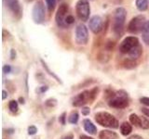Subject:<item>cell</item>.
<instances>
[{
    "mask_svg": "<svg viewBox=\"0 0 149 139\" xmlns=\"http://www.w3.org/2000/svg\"><path fill=\"white\" fill-rule=\"evenodd\" d=\"M114 46H115V43L113 41H108L107 43L105 44V49L107 50V51H111L112 49L114 48Z\"/></svg>",
    "mask_w": 149,
    "mask_h": 139,
    "instance_id": "83f0119b",
    "label": "cell"
},
{
    "mask_svg": "<svg viewBox=\"0 0 149 139\" xmlns=\"http://www.w3.org/2000/svg\"><path fill=\"white\" fill-rule=\"evenodd\" d=\"M8 109L11 112L15 113L19 109V105H18V101L16 100H10L8 102Z\"/></svg>",
    "mask_w": 149,
    "mask_h": 139,
    "instance_id": "7402d4cb",
    "label": "cell"
},
{
    "mask_svg": "<svg viewBox=\"0 0 149 139\" xmlns=\"http://www.w3.org/2000/svg\"><path fill=\"white\" fill-rule=\"evenodd\" d=\"M36 132H37V129L34 125L28 127V134H30V136H34V134L36 133Z\"/></svg>",
    "mask_w": 149,
    "mask_h": 139,
    "instance_id": "f1b7e54d",
    "label": "cell"
},
{
    "mask_svg": "<svg viewBox=\"0 0 149 139\" xmlns=\"http://www.w3.org/2000/svg\"><path fill=\"white\" fill-rule=\"evenodd\" d=\"M16 58V51L14 49H11L10 50V58L11 59H14Z\"/></svg>",
    "mask_w": 149,
    "mask_h": 139,
    "instance_id": "e575fe53",
    "label": "cell"
},
{
    "mask_svg": "<svg viewBox=\"0 0 149 139\" xmlns=\"http://www.w3.org/2000/svg\"><path fill=\"white\" fill-rule=\"evenodd\" d=\"M65 22H66L67 26L73 24V23L74 22V16L71 15V14H69V15L67 16V18H66V20H65Z\"/></svg>",
    "mask_w": 149,
    "mask_h": 139,
    "instance_id": "4316f807",
    "label": "cell"
},
{
    "mask_svg": "<svg viewBox=\"0 0 149 139\" xmlns=\"http://www.w3.org/2000/svg\"><path fill=\"white\" fill-rule=\"evenodd\" d=\"M65 120H66V113L63 112L62 115L60 116V118H59V122H60L61 123H62L63 125H64V124H65V122H65Z\"/></svg>",
    "mask_w": 149,
    "mask_h": 139,
    "instance_id": "f546056e",
    "label": "cell"
},
{
    "mask_svg": "<svg viewBox=\"0 0 149 139\" xmlns=\"http://www.w3.org/2000/svg\"><path fill=\"white\" fill-rule=\"evenodd\" d=\"M33 21L36 24H42L46 20V10L44 3L41 0H37L35 3L32 10Z\"/></svg>",
    "mask_w": 149,
    "mask_h": 139,
    "instance_id": "8992f818",
    "label": "cell"
},
{
    "mask_svg": "<svg viewBox=\"0 0 149 139\" xmlns=\"http://www.w3.org/2000/svg\"><path fill=\"white\" fill-rule=\"evenodd\" d=\"M95 120L98 124L102 125V126L107 127V128L116 129L119 126L118 120L116 119L115 116H113L108 112H105V111H101V112L96 113Z\"/></svg>",
    "mask_w": 149,
    "mask_h": 139,
    "instance_id": "3957f363",
    "label": "cell"
},
{
    "mask_svg": "<svg viewBox=\"0 0 149 139\" xmlns=\"http://www.w3.org/2000/svg\"><path fill=\"white\" fill-rule=\"evenodd\" d=\"M41 63L43 64V67L45 68V70H46V71L49 72V75H51V76H52V77H53V78L55 79V80L58 82V83H62V81L60 80V78H59V77H58L57 75H56V74H55L54 72H52L50 71V70H49V68L48 67V65L46 64V62H44V60H43V59H41Z\"/></svg>",
    "mask_w": 149,
    "mask_h": 139,
    "instance_id": "44dd1931",
    "label": "cell"
},
{
    "mask_svg": "<svg viewBox=\"0 0 149 139\" xmlns=\"http://www.w3.org/2000/svg\"><path fill=\"white\" fill-rule=\"evenodd\" d=\"M11 72V67L9 66V65H4L3 66V72L5 74H7V73H9Z\"/></svg>",
    "mask_w": 149,
    "mask_h": 139,
    "instance_id": "1f68e13d",
    "label": "cell"
},
{
    "mask_svg": "<svg viewBox=\"0 0 149 139\" xmlns=\"http://www.w3.org/2000/svg\"><path fill=\"white\" fill-rule=\"evenodd\" d=\"M128 139H143L142 136H138V134H134V136H130Z\"/></svg>",
    "mask_w": 149,
    "mask_h": 139,
    "instance_id": "d590c367",
    "label": "cell"
},
{
    "mask_svg": "<svg viewBox=\"0 0 149 139\" xmlns=\"http://www.w3.org/2000/svg\"><path fill=\"white\" fill-rule=\"evenodd\" d=\"M142 54H143V46L141 45H139L136 47H134L128 55H129V58L135 60L141 57Z\"/></svg>",
    "mask_w": 149,
    "mask_h": 139,
    "instance_id": "9a60e30c",
    "label": "cell"
},
{
    "mask_svg": "<svg viewBox=\"0 0 149 139\" xmlns=\"http://www.w3.org/2000/svg\"><path fill=\"white\" fill-rule=\"evenodd\" d=\"M140 102H141L142 104L149 107V97H146V96L142 97V98H140Z\"/></svg>",
    "mask_w": 149,
    "mask_h": 139,
    "instance_id": "4dcf8cb0",
    "label": "cell"
},
{
    "mask_svg": "<svg viewBox=\"0 0 149 139\" xmlns=\"http://www.w3.org/2000/svg\"><path fill=\"white\" fill-rule=\"evenodd\" d=\"M135 5L139 11L143 12L147 10L148 6H149V0H136L135 1Z\"/></svg>",
    "mask_w": 149,
    "mask_h": 139,
    "instance_id": "2e32d148",
    "label": "cell"
},
{
    "mask_svg": "<svg viewBox=\"0 0 149 139\" xmlns=\"http://www.w3.org/2000/svg\"><path fill=\"white\" fill-rule=\"evenodd\" d=\"M132 131V124H130L128 122H124L120 125V132L123 136H129Z\"/></svg>",
    "mask_w": 149,
    "mask_h": 139,
    "instance_id": "e0dca14e",
    "label": "cell"
},
{
    "mask_svg": "<svg viewBox=\"0 0 149 139\" xmlns=\"http://www.w3.org/2000/svg\"><path fill=\"white\" fill-rule=\"evenodd\" d=\"M139 45V39L136 36H128L119 45V51L122 54H129L134 47H136Z\"/></svg>",
    "mask_w": 149,
    "mask_h": 139,
    "instance_id": "30bf717a",
    "label": "cell"
},
{
    "mask_svg": "<svg viewBox=\"0 0 149 139\" xmlns=\"http://www.w3.org/2000/svg\"><path fill=\"white\" fill-rule=\"evenodd\" d=\"M74 137H73V136L72 134H68V136H65L64 137H63L62 139H73Z\"/></svg>",
    "mask_w": 149,
    "mask_h": 139,
    "instance_id": "ab89813d",
    "label": "cell"
},
{
    "mask_svg": "<svg viewBox=\"0 0 149 139\" xmlns=\"http://www.w3.org/2000/svg\"><path fill=\"white\" fill-rule=\"evenodd\" d=\"M78 119H79V116L78 113L77 111H73V112L70 114V116L68 117V122L72 124H76L78 122Z\"/></svg>",
    "mask_w": 149,
    "mask_h": 139,
    "instance_id": "603a6c76",
    "label": "cell"
},
{
    "mask_svg": "<svg viewBox=\"0 0 149 139\" xmlns=\"http://www.w3.org/2000/svg\"><path fill=\"white\" fill-rule=\"evenodd\" d=\"M76 12L78 19L87 21L91 15V6L88 0H78L76 5Z\"/></svg>",
    "mask_w": 149,
    "mask_h": 139,
    "instance_id": "52a82bcc",
    "label": "cell"
},
{
    "mask_svg": "<svg viewBox=\"0 0 149 139\" xmlns=\"http://www.w3.org/2000/svg\"><path fill=\"white\" fill-rule=\"evenodd\" d=\"M80 139H93V138L91 136H85V134H82V136H80Z\"/></svg>",
    "mask_w": 149,
    "mask_h": 139,
    "instance_id": "f35d334b",
    "label": "cell"
},
{
    "mask_svg": "<svg viewBox=\"0 0 149 139\" xmlns=\"http://www.w3.org/2000/svg\"><path fill=\"white\" fill-rule=\"evenodd\" d=\"M88 27L93 34H98L104 29V20L99 15H95L90 19L88 21Z\"/></svg>",
    "mask_w": 149,
    "mask_h": 139,
    "instance_id": "8fae6325",
    "label": "cell"
},
{
    "mask_svg": "<svg viewBox=\"0 0 149 139\" xmlns=\"http://www.w3.org/2000/svg\"><path fill=\"white\" fill-rule=\"evenodd\" d=\"M47 7L49 8V12H52L54 10V8L56 7V3H57V0H45Z\"/></svg>",
    "mask_w": 149,
    "mask_h": 139,
    "instance_id": "cb8c5ba5",
    "label": "cell"
},
{
    "mask_svg": "<svg viewBox=\"0 0 149 139\" xmlns=\"http://www.w3.org/2000/svg\"><path fill=\"white\" fill-rule=\"evenodd\" d=\"M48 89H49V87H48V86H41V87H40V89H39V92H40V93H44V92H46V91H48Z\"/></svg>",
    "mask_w": 149,
    "mask_h": 139,
    "instance_id": "8d00e7d4",
    "label": "cell"
},
{
    "mask_svg": "<svg viewBox=\"0 0 149 139\" xmlns=\"http://www.w3.org/2000/svg\"><path fill=\"white\" fill-rule=\"evenodd\" d=\"M146 23V19L144 15H138L132 18L127 26V31L130 34H138L143 30Z\"/></svg>",
    "mask_w": 149,
    "mask_h": 139,
    "instance_id": "5b68a950",
    "label": "cell"
},
{
    "mask_svg": "<svg viewBox=\"0 0 149 139\" xmlns=\"http://www.w3.org/2000/svg\"><path fill=\"white\" fill-rule=\"evenodd\" d=\"M81 112H82V114H83V115L87 116V115L90 114V112H91V109H90V108H88V107H84V108H82Z\"/></svg>",
    "mask_w": 149,
    "mask_h": 139,
    "instance_id": "d6a6232c",
    "label": "cell"
},
{
    "mask_svg": "<svg viewBox=\"0 0 149 139\" xmlns=\"http://www.w3.org/2000/svg\"><path fill=\"white\" fill-rule=\"evenodd\" d=\"M99 139H118V136L110 130H102L99 133Z\"/></svg>",
    "mask_w": 149,
    "mask_h": 139,
    "instance_id": "5bb4252c",
    "label": "cell"
},
{
    "mask_svg": "<svg viewBox=\"0 0 149 139\" xmlns=\"http://www.w3.org/2000/svg\"><path fill=\"white\" fill-rule=\"evenodd\" d=\"M83 127H84V129H85L86 132H88L91 134H95L97 132L96 126L93 124V122H91V120H88V119H85L83 120Z\"/></svg>",
    "mask_w": 149,
    "mask_h": 139,
    "instance_id": "4fadbf2b",
    "label": "cell"
},
{
    "mask_svg": "<svg viewBox=\"0 0 149 139\" xmlns=\"http://www.w3.org/2000/svg\"><path fill=\"white\" fill-rule=\"evenodd\" d=\"M45 105L47 107H49V108H51V107H55L57 105V100L55 98H49L45 101Z\"/></svg>",
    "mask_w": 149,
    "mask_h": 139,
    "instance_id": "484cf974",
    "label": "cell"
},
{
    "mask_svg": "<svg viewBox=\"0 0 149 139\" xmlns=\"http://www.w3.org/2000/svg\"><path fill=\"white\" fill-rule=\"evenodd\" d=\"M2 94H3V96H2V99H6V98H7V96H8V93H7V91H5V90H3V92H2Z\"/></svg>",
    "mask_w": 149,
    "mask_h": 139,
    "instance_id": "74e56055",
    "label": "cell"
},
{
    "mask_svg": "<svg viewBox=\"0 0 149 139\" xmlns=\"http://www.w3.org/2000/svg\"><path fill=\"white\" fill-rule=\"evenodd\" d=\"M142 38L144 43L149 45V21H146V25L143 27V30L142 32Z\"/></svg>",
    "mask_w": 149,
    "mask_h": 139,
    "instance_id": "ac0fdd59",
    "label": "cell"
},
{
    "mask_svg": "<svg viewBox=\"0 0 149 139\" xmlns=\"http://www.w3.org/2000/svg\"><path fill=\"white\" fill-rule=\"evenodd\" d=\"M126 19H127V10L122 7L116 8L114 12L113 26H112V30L116 36H121L123 34Z\"/></svg>",
    "mask_w": 149,
    "mask_h": 139,
    "instance_id": "6da1fadb",
    "label": "cell"
},
{
    "mask_svg": "<svg viewBox=\"0 0 149 139\" xmlns=\"http://www.w3.org/2000/svg\"><path fill=\"white\" fill-rule=\"evenodd\" d=\"M99 92V88L95 87L92 90L83 91L80 94L76 96L73 99V106L74 107H82L87 103H91V101L95 99V97Z\"/></svg>",
    "mask_w": 149,
    "mask_h": 139,
    "instance_id": "7a4b0ae2",
    "label": "cell"
},
{
    "mask_svg": "<svg viewBox=\"0 0 149 139\" xmlns=\"http://www.w3.org/2000/svg\"><path fill=\"white\" fill-rule=\"evenodd\" d=\"M130 122L132 124H133L134 126L140 127V117L135 113H132L130 115Z\"/></svg>",
    "mask_w": 149,
    "mask_h": 139,
    "instance_id": "ffe728a7",
    "label": "cell"
},
{
    "mask_svg": "<svg viewBox=\"0 0 149 139\" xmlns=\"http://www.w3.org/2000/svg\"><path fill=\"white\" fill-rule=\"evenodd\" d=\"M76 43L79 45H85L88 42V28L83 23H79L74 31Z\"/></svg>",
    "mask_w": 149,
    "mask_h": 139,
    "instance_id": "9c48e42d",
    "label": "cell"
},
{
    "mask_svg": "<svg viewBox=\"0 0 149 139\" xmlns=\"http://www.w3.org/2000/svg\"><path fill=\"white\" fill-rule=\"evenodd\" d=\"M140 127L143 129H149V120L144 117H140Z\"/></svg>",
    "mask_w": 149,
    "mask_h": 139,
    "instance_id": "d4e9b609",
    "label": "cell"
},
{
    "mask_svg": "<svg viewBox=\"0 0 149 139\" xmlns=\"http://www.w3.org/2000/svg\"><path fill=\"white\" fill-rule=\"evenodd\" d=\"M6 3V6L9 9L14 17L16 19H20L22 15V9L19 0H4Z\"/></svg>",
    "mask_w": 149,
    "mask_h": 139,
    "instance_id": "7c38bea8",
    "label": "cell"
},
{
    "mask_svg": "<svg viewBox=\"0 0 149 139\" xmlns=\"http://www.w3.org/2000/svg\"><path fill=\"white\" fill-rule=\"evenodd\" d=\"M19 101H20L21 104H24V98H23V97H20V98H19Z\"/></svg>",
    "mask_w": 149,
    "mask_h": 139,
    "instance_id": "60d3db41",
    "label": "cell"
},
{
    "mask_svg": "<svg viewBox=\"0 0 149 139\" xmlns=\"http://www.w3.org/2000/svg\"><path fill=\"white\" fill-rule=\"evenodd\" d=\"M136 66H137V63L133 59L127 58V59H125L123 61V67L126 68V69H128V70L134 69V68H136Z\"/></svg>",
    "mask_w": 149,
    "mask_h": 139,
    "instance_id": "d6986e66",
    "label": "cell"
},
{
    "mask_svg": "<svg viewBox=\"0 0 149 139\" xmlns=\"http://www.w3.org/2000/svg\"><path fill=\"white\" fill-rule=\"evenodd\" d=\"M142 112L146 116V117H149V109H146V108H142L141 109Z\"/></svg>",
    "mask_w": 149,
    "mask_h": 139,
    "instance_id": "836d02e7",
    "label": "cell"
},
{
    "mask_svg": "<svg viewBox=\"0 0 149 139\" xmlns=\"http://www.w3.org/2000/svg\"><path fill=\"white\" fill-rule=\"evenodd\" d=\"M68 11H69V7L67 4L63 3L59 6L57 12H56V15H55V21L57 23L59 28L65 29V28L68 27L66 22H65V20H66L67 16L69 15Z\"/></svg>",
    "mask_w": 149,
    "mask_h": 139,
    "instance_id": "ba28073f",
    "label": "cell"
},
{
    "mask_svg": "<svg viewBox=\"0 0 149 139\" xmlns=\"http://www.w3.org/2000/svg\"><path fill=\"white\" fill-rule=\"evenodd\" d=\"M108 105L111 108L124 109L129 106L128 94L124 90H119L115 93V96L109 100Z\"/></svg>",
    "mask_w": 149,
    "mask_h": 139,
    "instance_id": "277c9868",
    "label": "cell"
}]
</instances>
